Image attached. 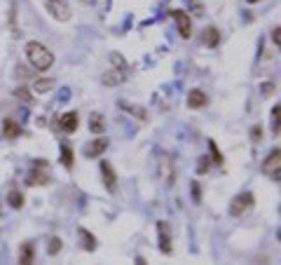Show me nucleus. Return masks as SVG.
<instances>
[{
    "label": "nucleus",
    "mask_w": 281,
    "mask_h": 265,
    "mask_svg": "<svg viewBox=\"0 0 281 265\" xmlns=\"http://www.w3.org/2000/svg\"><path fill=\"white\" fill-rule=\"evenodd\" d=\"M17 96H19V99H21V101H28V104L33 101V99H31V96H28V89H26V87H19V89H17Z\"/></svg>",
    "instance_id": "nucleus-27"
},
{
    "label": "nucleus",
    "mask_w": 281,
    "mask_h": 265,
    "mask_svg": "<svg viewBox=\"0 0 281 265\" xmlns=\"http://www.w3.org/2000/svg\"><path fill=\"white\" fill-rule=\"evenodd\" d=\"M160 171H162V176H164V181L169 183H174V160H171L169 155H162V167H160Z\"/></svg>",
    "instance_id": "nucleus-15"
},
{
    "label": "nucleus",
    "mask_w": 281,
    "mask_h": 265,
    "mask_svg": "<svg viewBox=\"0 0 281 265\" xmlns=\"http://www.w3.org/2000/svg\"><path fill=\"white\" fill-rule=\"evenodd\" d=\"M26 56H28V64H31L35 71H50V68L54 66V54H52L42 43H35V40H31V43L26 45Z\"/></svg>",
    "instance_id": "nucleus-1"
},
{
    "label": "nucleus",
    "mask_w": 281,
    "mask_h": 265,
    "mask_svg": "<svg viewBox=\"0 0 281 265\" xmlns=\"http://www.w3.org/2000/svg\"><path fill=\"white\" fill-rule=\"evenodd\" d=\"M279 35H281V28L274 26V28H272V40H274V45H281V38H279Z\"/></svg>",
    "instance_id": "nucleus-29"
},
{
    "label": "nucleus",
    "mask_w": 281,
    "mask_h": 265,
    "mask_svg": "<svg viewBox=\"0 0 281 265\" xmlns=\"http://www.w3.org/2000/svg\"><path fill=\"white\" fill-rule=\"evenodd\" d=\"M281 150L279 148H274L270 155H267V160H265V165H263V174L265 176H272L276 183H279V178H281Z\"/></svg>",
    "instance_id": "nucleus-3"
},
{
    "label": "nucleus",
    "mask_w": 281,
    "mask_h": 265,
    "mask_svg": "<svg viewBox=\"0 0 281 265\" xmlns=\"http://www.w3.org/2000/svg\"><path fill=\"white\" fill-rule=\"evenodd\" d=\"M101 178H103V188L111 195L117 193V174L111 162H101Z\"/></svg>",
    "instance_id": "nucleus-8"
},
{
    "label": "nucleus",
    "mask_w": 281,
    "mask_h": 265,
    "mask_svg": "<svg viewBox=\"0 0 281 265\" xmlns=\"http://www.w3.org/2000/svg\"><path fill=\"white\" fill-rule=\"evenodd\" d=\"M61 165L66 169H73V148L71 146H61Z\"/></svg>",
    "instance_id": "nucleus-21"
},
{
    "label": "nucleus",
    "mask_w": 281,
    "mask_h": 265,
    "mask_svg": "<svg viewBox=\"0 0 281 265\" xmlns=\"http://www.w3.org/2000/svg\"><path fill=\"white\" fill-rule=\"evenodd\" d=\"M35 263V247L31 242H24L19 249V260L17 265H33Z\"/></svg>",
    "instance_id": "nucleus-10"
},
{
    "label": "nucleus",
    "mask_w": 281,
    "mask_h": 265,
    "mask_svg": "<svg viewBox=\"0 0 281 265\" xmlns=\"http://www.w3.org/2000/svg\"><path fill=\"white\" fill-rule=\"evenodd\" d=\"M89 132L96 134V136H101V134L105 132V120L101 113H92V115H89Z\"/></svg>",
    "instance_id": "nucleus-13"
},
{
    "label": "nucleus",
    "mask_w": 281,
    "mask_h": 265,
    "mask_svg": "<svg viewBox=\"0 0 281 265\" xmlns=\"http://www.w3.org/2000/svg\"><path fill=\"white\" fill-rule=\"evenodd\" d=\"M272 120H274V134L279 136V106H274V111H272Z\"/></svg>",
    "instance_id": "nucleus-26"
},
{
    "label": "nucleus",
    "mask_w": 281,
    "mask_h": 265,
    "mask_svg": "<svg viewBox=\"0 0 281 265\" xmlns=\"http://www.w3.org/2000/svg\"><path fill=\"white\" fill-rule=\"evenodd\" d=\"M120 83H124V71H122V68H115V71H111V73H105L103 75L105 87H115V85H120Z\"/></svg>",
    "instance_id": "nucleus-16"
},
{
    "label": "nucleus",
    "mask_w": 281,
    "mask_h": 265,
    "mask_svg": "<svg viewBox=\"0 0 281 265\" xmlns=\"http://www.w3.org/2000/svg\"><path fill=\"white\" fill-rule=\"evenodd\" d=\"M77 235H80V239H82V247L87 249V251H94V249H96V237H94L89 230L80 228V230H77Z\"/></svg>",
    "instance_id": "nucleus-18"
},
{
    "label": "nucleus",
    "mask_w": 281,
    "mask_h": 265,
    "mask_svg": "<svg viewBox=\"0 0 281 265\" xmlns=\"http://www.w3.org/2000/svg\"><path fill=\"white\" fill-rule=\"evenodd\" d=\"M260 132H263V129H260V127H253V129H251V138H253L255 144H258L260 138H263V134H260Z\"/></svg>",
    "instance_id": "nucleus-30"
},
{
    "label": "nucleus",
    "mask_w": 281,
    "mask_h": 265,
    "mask_svg": "<svg viewBox=\"0 0 281 265\" xmlns=\"http://www.w3.org/2000/svg\"><path fill=\"white\" fill-rule=\"evenodd\" d=\"M50 89H54V80H52V77H40V80H35V85H33L35 94H45V92H50Z\"/></svg>",
    "instance_id": "nucleus-19"
},
{
    "label": "nucleus",
    "mask_w": 281,
    "mask_h": 265,
    "mask_svg": "<svg viewBox=\"0 0 281 265\" xmlns=\"http://www.w3.org/2000/svg\"><path fill=\"white\" fill-rule=\"evenodd\" d=\"M105 148H108V138H105V136L94 138L92 144L84 148V157H89V160H96V157H101V155H103Z\"/></svg>",
    "instance_id": "nucleus-9"
},
{
    "label": "nucleus",
    "mask_w": 281,
    "mask_h": 265,
    "mask_svg": "<svg viewBox=\"0 0 281 265\" xmlns=\"http://www.w3.org/2000/svg\"><path fill=\"white\" fill-rule=\"evenodd\" d=\"M59 129L66 134H73L77 129V113H63V115L59 117Z\"/></svg>",
    "instance_id": "nucleus-11"
},
{
    "label": "nucleus",
    "mask_w": 281,
    "mask_h": 265,
    "mask_svg": "<svg viewBox=\"0 0 281 265\" xmlns=\"http://www.w3.org/2000/svg\"><path fill=\"white\" fill-rule=\"evenodd\" d=\"M253 205H255L253 193H239L237 197L230 202V214L232 216H242V214H246Z\"/></svg>",
    "instance_id": "nucleus-5"
},
{
    "label": "nucleus",
    "mask_w": 281,
    "mask_h": 265,
    "mask_svg": "<svg viewBox=\"0 0 281 265\" xmlns=\"http://www.w3.org/2000/svg\"><path fill=\"white\" fill-rule=\"evenodd\" d=\"M202 43H204L206 47H215V45L221 43V31H218L215 26L204 28V33H202Z\"/></svg>",
    "instance_id": "nucleus-14"
},
{
    "label": "nucleus",
    "mask_w": 281,
    "mask_h": 265,
    "mask_svg": "<svg viewBox=\"0 0 281 265\" xmlns=\"http://www.w3.org/2000/svg\"><path fill=\"white\" fill-rule=\"evenodd\" d=\"M136 265H148V260H145V258H141V256H138V258H136Z\"/></svg>",
    "instance_id": "nucleus-31"
},
{
    "label": "nucleus",
    "mask_w": 281,
    "mask_h": 265,
    "mask_svg": "<svg viewBox=\"0 0 281 265\" xmlns=\"http://www.w3.org/2000/svg\"><path fill=\"white\" fill-rule=\"evenodd\" d=\"M171 17H174V22H176L178 33H181L183 40H187L190 35H192V19H190V14H187V12L176 10V12H171Z\"/></svg>",
    "instance_id": "nucleus-6"
},
{
    "label": "nucleus",
    "mask_w": 281,
    "mask_h": 265,
    "mask_svg": "<svg viewBox=\"0 0 281 265\" xmlns=\"http://www.w3.org/2000/svg\"><path fill=\"white\" fill-rule=\"evenodd\" d=\"M61 247H63V242H61V237H52L50 244H47V254L50 256H56L61 251Z\"/></svg>",
    "instance_id": "nucleus-23"
},
{
    "label": "nucleus",
    "mask_w": 281,
    "mask_h": 265,
    "mask_svg": "<svg viewBox=\"0 0 281 265\" xmlns=\"http://www.w3.org/2000/svg\"><path fill=\"white\" fill-rule=\"evenodd\" d=\"M7 202H10L12 209H21V207H24V195H21V190H10V195H7Z\"/></svg>",
    "instance_id": "nucleus-20"
},
{
    "label": "nucleus",
    "mask_w": 281,
    "mask_h": 265,
    "mask_svg": "<svg viewBox=\"0 0 281 265\" xmlns=\"http://www.w3.org/2000/svg\"><path fill=\"white\" fill-rule=\"evenodd\" d=\"M122 108H124V111H132V115L136 117V120H141V122H145V120H148V115H145V111H143V108H138V106H132V104H122Z\"/></svg>",
    "instance_id": "nucleus-22"
},
{
    "label": "nucleus",
    "mask_w": 281,
    "mask_h": 265,
    "mask_svg": "<svg viewBox=\"0 0 281 265\" xmlns=\"http://www.w3.org/2000/svg\"><path fill=\"white\" fill-rule=\"evenodd\" d=\"M45 10L52 14L56 22H68L71 19V7L66 5V0H45Z\"/></svg>",
    "instance_id": "nucleus-4"
},
{
    "label": "nucleus",
    "mask_w": 281,
    "mask_h": 265,
    "mask_svg": "<svg viewBox=\"0 0 281 265\" xmlns=\"http://www.w3.org/2000/svg\"><path fill=\"white\" fill-rule=\"evenodd\" d=\"M209 165H211V160L209 157H199V174H206V171H209Z\"/></svg>",
    "instance_id": "nucleus-25"
},
{
    "label": "nucleus",
    "mask_w": 281,
    "mask_h": 265,
    "mask_svg": "<svg viewBox=\"0 0 281 265\" xmlns=\"http://www.w3.org/2000/svg\"><path fill=\"white\" fill-rule=\"evenodd\" d=\"M3 134H5L7 138H17V136H21V127H19L14 120L7 117V120L3 122Z\"/></svg>",
    "instance_id": "nucleus-17"
},
{
    "label": "nucleus",
    "mask_w": 281,
    "mask_h": 265,
    "mask_svg": "<svg viewBox=\"0 0 281 265\" xmlns=\"http://www.w3.org/2000/svg\"><path fill=\"white\" fill-rule=\"evenodd\" d=\"M157 242H160V251L162 254H171L174 247H171V226L166 221H160L157 223Z\"/></svg>",
    "instance_id": "nucleus-7"
},
{
    "label": "nucleus",
    "mask_w": 281,
    "mask_h": 265,
    "mask_svg": "<svg viewBox=\"0 0 281 265\" xmlns=\"http://www.w3.org/2000/svg\"><path fill=\"white\" fill-rule=\"evenodd\" d=\"M192 199L194 202L202 199V186H199V183H192Z\"/></svg>",
    "instance_id": "nucleus-28"
},
{
    "label": "nucleus",
    "mask_w": 281,
    "mask_h": 265,
    "mask_svg": "<svg viewBox=\"0 0 281 265\" xmlns=\"http://www.w3.org/2000/svg\"><path fill=\"white\" fill-rule=\"evenodd\" d=\"M47 181H50V165L45 160H35L31 174L26 176V183L28 186H45Z\"/></svg>",
    "instance_id": "nucleus-2"
},
{
    "label": "nucleus",
    "mask_w": 281,
    "mask_h": 265,
    "mask_svg": "<svg viewBox=\"0 0 281 265\" xmlns=\"http://www.w3.org/2000/svg\"><path fill=\"white\" fill-rule=\"evenodd\" d=\"M209 146H211V160H215L218 165H223V157H221V153H218V146H215L213 141H209Z\"/></svg>",
    "instance_id": "nucleus-24"
},
{
    "label": "nucleus",
    "mask_w": 281,
    "mask_h": 265,
    "mask_svg": "<svg viewBox=\"0 0 281 265\" xmlns=\"http://www.w3.org/2000/svg\"><path fill=\"white\" fill-rule=\"evenodd\" d=\"M248 3H258V0H248Z\"/></svg>",
    "instance_id": "nucleus-32"
},
{
    "label": "nucleus",
    "mask_w": 281,
    "mask_h": 265,
    "mask_svg": "<svg viewBox=\"0 0 281 265\" xmlns=\"http://www.w3.org/2000/svg\"><path fill=\"white\" fill-rule=\"evenodd\" d=\"M206 104H209V96H206L202 89H192V92L187 94V106H190L192 111L194 108H204Z\"/></svg>",
    "instance_id": "nucleus-12"
}]
</instances>
